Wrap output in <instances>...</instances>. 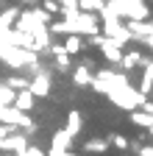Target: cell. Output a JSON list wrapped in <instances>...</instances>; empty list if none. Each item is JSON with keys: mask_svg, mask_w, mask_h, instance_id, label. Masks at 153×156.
<instances>
[{"mask_svg": "<svg viewBox=\"0 0 153 156\" xmlns=\"http://www.w3.org/2000/svg\"><path fill=\"white\" fill-rule=\"evenodd\" d=\"M56 70H59V73H70L72 70V58L70 56H59V58H56Z\"/></svg>", "mask_w": 153, "mask_h": 156, "instance_id": "d6986e66", "label": "cell"}, {"mask_svg": "<svg viewBox=\"0 0 153 156\" xmlns=\"http://www.w3.org/2000/svg\"><path fill=\"white\" fill-rule=\"evenodd\" d=\"M106 9L120 23H148L150 20V6L142 0H106Z\"/></svg>", "mask_w": 153, "mask_h": 156, "instance_id": "6da1fadb", "label": "cell"}, {"mask_svg": "<svg viewBox=\"0 0 153 156\" xmlns=\"http://www.w3.org/2000/svg\"><path fill=\"white\" fill-rule=\"evenodd\" d=\"M17 17H20V6H6V9H0V28H14Z\"/></svg>", "mask_w": 153, "mask_h": 156, "instance_id": "7c38bea8", "label": "cell"}, {"mask_svg": "<svg viewBox=\"0 0 153 156\" xmlns=\"http://www.w3.org/2000/svg\"><path fill=\"white\" fill-rule=\"evenodd\" d=\"M28 92L33 95V98H45L47 92H50V70H39L33 78H28Z\"/></svg>", "mask_w": 153, "mask_h": 156, "instance_id": "8992f818", "label": "cell"}, {"mask_svg": "<svg viewBox=\"0 0 153 156\" xmlns=\"http://www.w3.org/2000/svg\"><path fill=\"white\" fill-rule=\"evenodd\" d=\"M59 14H61V23H70L75 20L81 11H78V0H61L59 3Z\"/></svg>", "mask_w": 153, "mask_h": 156, "instance_id": "8fae6325", "label": "cell"}, {"mask_svg": "<svg viewBox=\"0 0 153 156\" xmlns=\"http://www.w3.org/2000/svg\"><path fill=\"white\" fill-rule=\"evenodd\" d=\"M61 156H78V153H72V151H67V153H61Z\"/></svg>", "mask_w": 153, "mask_h": 156, "instance_id": "cb8c5ba5", "label": "cell"}, {"mask_svg": "<svg viewBox=\"0 0 153 156\" xmlns=\"http://www.w3.org/2000/svg\"><path fill=\"white\" fill-rule=\"evenodd\" d=\"M92 75H95L92 70H86L84 64H78V67L72 70V81H75V87H89L92 84Z\"/></svg>", "mask_w": 153, "mask_h": 156, "instance_id": "4fadbf2b", "label": "cell"}, {"mask_svg": "<svg viewBox=\"0 0 153 156\" xmlns=\"http://www.w3.org/2000/svg\"><path fill=\"white\" fill-rule=\"evenodd\" d=\"M131 123H134V126H139V128H142V131H148V128H150V126H153V117H150V114H145V112H139V109H137V112H131Z\"/></svg>", "mask_w": 153, "mask_h": 156, "instance_id": "9a60e30c", "label": "cell"}, {"mask_svg": "<svg viewBox=\"0 0 153 156\" xmlns=\"http://www.w3.org/2000/svg\"><path fill=\"white\" fill-rule=\"evenodd\" d=\"M100 34L106 39H111L114 45H117L120 50L131 42V34L125 31V23H120V20H109V23H100Z\"/></svg>", "mask_w": 153, "mask_h": 156, "instance_id": "277c9868", "label": "cell"}, {"mask_svg": "<svg viewBox=\"0 0 153 156\" xmlns=\"http://www.w3.org/2000/svg\"><path fill=\"white\" fill-rule=\"evenodd\" d=\"M142 53L139 50H123V62H120V67H123V73L128 75V70H137V67H142Z\"/></svg>", "mask_w": 153, "mask_h": 156, "instance_id": "9c48e42d", "label": "cell"}, {"mask_svg": "<svg viewBox=\"0 0 153 156\" xmlns=\"http://www.w3.org/2000/svg\"><path fill=\"white\" fill-rule=\"evenodd\" d=\"M14 131H17V128H9V126H0V142H3V140H6L9 134H14Z\"/></svg>", "mask_w": 153, "mask_h": 156, "instance_id": "7402d4cb", "label": "cell"}, {"mask_svg": "<svg viewBox=\"0 0 153 156\" xmlns=\"http://www.w3.org/2000/svg\"><path fill=\"white\" fill-rule=\"evenodd\" d=\"M128 148L137 153V156H153V145H142V140L137 142H128Z\"/></svg>", "mask_w": 153, "mask_h": 156, "instance_id": "e0dca14e", "label": "cell"}, {"mask_svg": "<svg viewBox=\"0 0 153 156\" xmlns=\"http://www.w3.org/2000/svg\"><path fill=\"white\" fill-rule=\"evenodd\" d=\"M39 9H42L45 14H50V17H53V14H59V0H45Z\"/></svg>", "mask_w": 153, "mask_h": 156, "instance_id": "ffe728a7", "label": "cell"}, {"mask_svg": "<svg viewBox=\"0 0 153 156\" xmlns=\"http://www.w3.org/2000/svg\"><path fill=\"white\" fill-rule=\"evenodd\" d=\"M109 101L117 106V109H123V112L131 114V112H137V109L148 101V98H142L134 87H128V89H120V92H111V95H109Z\"/></svg>", "mask_w": 153, "mask_h": 156, "instance_id": "3957f363", "label": "cell"}, {"mask_svg": "<svg viewBox=\"0 0 153 156\" xmlns=\"http://www.w3.org/2000/svg\"><path fill=\"white\" fill-rule=\"evenodd\" d=\"M81 128H84V117H81V112H70L67 114V126H64V134L70 136V140H75V136L81 134Z\"/></svg>", "mask_w": 153, "mask_h": 156, "instance_id": "ba28073f", "label": "cell"}, {"mask_svg": "<svg viewBox=\"0 0 153 156\" xmlns=\"http://www.w3.org/2000/svg\"><path fill=\"white\" fill-rule=\"evenodd\" d=\"M148 134H150V142H153V126H150V128H148Z\"/></svg>", "mask_w": 153, "mask_h": 156, "instance_id": "d4e9b609", "label": "cell"}, {"mask_svg": "<svg viewBox=\"0 0 153 156\" xmlns=\"http://www.w3.org/2000/svg\"><path fill=\"white\" fill-rule=\"evenodd\" d=\"M84 45H86V42H84L81 36H67V42H64L61 48H64V53H67V56L72 58L75 53H81V50H84Z\"/></svg>", "mask_w": 153, "mask_h": 156, "instance_id": "5bb4252c", "label": "cell"}, {"mask_svg": "<svg viewBox=\"0 0 153 156\" xmlns=\"http://www.w3.org/2000/svg\"><path fill=\"white\" fill-rule=\"evenodd\" d=\"M139 112H145V114H150V117H153V101H145V103L139 106Z\"/></svg>", "mask_w": 153, "mask_h": 156, "instance_id": "44dd1931", "label": "cell"}, {"mask_svg": "<svg viewBox=\"0 0 153 156\" xmlns=\"http://www.w3.org/2000/svg\"><path fill=\"white\" fill-rule=\"evenodd\" d=\"M95 92H103V95H111V92H120V89H128L131 81L123 70H114V67H103L92 75V84H89Z\"/></svg>", "mask_w": 153, "mask_h": 156, "instance_id": "7a4b0ae2", "label": "cell"}, {"mask_svg": "<svg viewBox=\"0 0 153 156\" xmlns=\"http://www.w3.org/2000/svg\"><path fill=\"white\" fill-rule=\"evenodd\" d=\"M125 31L131 34V39L145 42V39L153 34V20H148V23H125Z\"/></svg>", "mask_w": 153, "mask_h": 156, "instance_id": "52a82bcc", "label": "cell"}, {"mask_svg": "<svg viewBox=\"0 0 153 156\" xmlns=\"http://www.w3.org/2000/svg\"><path fill=\"white\" fill-rule=\"evenodd\" d=\"M106 142H109V145H114L117 151H128V140H125L123 134H111V136H109Z\"/></svg>", "mask_w": 153, "mask_h": 156, "instance_id": "ac0fdd59", "label": "cell"}, {"mask_svg": "<svg viewBox=\"0 0 153 156\" xmlns=\"http://www.w3.org/2000/svg\"><path fill=\"white\" fill-rule=\"evenodd\" d=\"M142 45H148V48H150V50H153V34H150V36H148V39H145V42H142Z\"/></svg>", "mask_w": 153, "mask_h": 156, "instance_id": "603a6c76", "label": "cell"}, {"mask_svg": "<svg viewBox=\"0 0 153 156\" xmlns=\"http://www.w3.org/2000/svg\"><path fill=\"white\" fill-rule=\"evenodd\" d=\"M0 151H6V156H23L28 151V136L23 131H14L0 142Z\"/></svg>", "mask_w": 153, "mask_h": 156, "instance_id": "5b68a950", "label": "cell"}, {"mask_svg": "<svg viewBox=\"0 0 153 156\" xmlns=\"http://www.w3.org/2000/svg\"><path fill=\"white\" fill-rule=\"evenodd\" d=\"M84 151H86V153H106V151H109V142L100 140V136H95V140H89V142L84 145Z\"/></svg>", "mask_w": 153, "mask_h": 156, "instance_id": "2e32d148", "label": "cell"}, {"mask_svg": "<svg viewBox=\"0 0 153 156\" xmlns=\"http://www.w3.org/2000/svg\"><path fill=\"white\" fill-rule=\"evenodd\" d=\"M33 103H36V98H33V95H31V92L25 89V92H17V95H14V103H11V106H14L17 112L28 114V112L33 109Z\"/></svg>", "mask_w": 153, "mask_h": 156, "instance_id": "30bf717a", "label": "cell"}]
</instances>
